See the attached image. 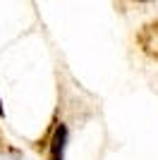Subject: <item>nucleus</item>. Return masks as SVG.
<instances>
[{
	"label": "nucleus",
	"mask_w": 158,
	"mask_h": 160,
	"mask_svg": "<svg viewBox=\"0 0 158 160\" xmlns=\"http://www.w3.org/2000/svg\"><path fill=\"white\" fill-rule=\"evenodd\" d=\"M65 146H67V127L60 122V124H55V129H53V134H50L48 158H50V160H62V155H65Z\"/></svg>",
	"instance_id": "1"
},
{
	"label": "nucleus",
	"mask_w": 158,
	"mask_h": 160,
	"mask_svg": "<svg viewBox=\"0 0 158 160\" xmlns=\"http://www.w3.org/2000/svg\"><path fill=\"white\" fill-rule=\"evenodd\" d=\"M139 43H141V48H144L149 55H153L158 60V22H153V24H146L141 31H139Z\"/></svg>",
	"instance_id": "2"
},
{
	"label": "nucleus",
	"mask_w": 158,
	"mask_h": 160,
	"mask_svg": "<svg viewBox=\"0 0 158 160\" xmlns=\"http://www.w3.org/2000/svg\"><path fill=\"white\" fill-rule=\"evenodd\" d=\"M3 115H5V110H3V103H0V117H3Z\"/></svg>",
	"instance_id": "3"
}]
</instances>
